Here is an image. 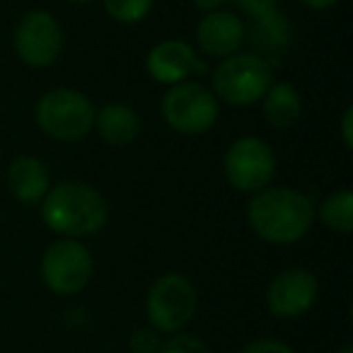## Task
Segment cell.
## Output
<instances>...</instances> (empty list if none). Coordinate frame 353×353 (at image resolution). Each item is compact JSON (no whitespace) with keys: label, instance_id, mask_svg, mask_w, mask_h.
<instances>
[{"label":"cell","instance_id":"26","mask_svg":"<svg viewBox=\"0 0 353 353\" xmlns=\"http://www.w3.org/2000/svg\"><path fill=\"white\" fill-rule=\"evenodd\" d=\"M73 3H90V0H73Z\"/></svg>","mask_w":353,"mask_h":353},{"label":"cell","instance_id":"11","mask_svg":"<svg viewBox=\"0 0 353 353\" xmlns=\"http://www.w3.org/2000/svg\"><path fill=\"white\" fill-rule=\"evenodd\" d=\"M201 68L203 65L199 63L196 51L187 41H179V39L160 41L148 54V73H150L152 80H157L162 85L184 83V80L192 78Z\"/></svg>","mask_w":353,"mask_h":353},{"label":"cell","instance_id":"1","mask_svg":"<svg viewBox=\"0 0 353 353\" xmlns=\"http://www.w3.org/2000/svg\"><path fill=\"white\" fill-rule=\"evenodd\" d=\"M250 225L271 245H290L307 235L314 221V208L305 194L295 189H269L256 194L247 208Z\"/></svg>","mask_w":353,"mask_h":353},{"label":"cell","instance_id":"15","mask_svg":"<svg viewBox=\"0 0 353 353\" xmlns=\"http://www.w3.org/2000/svg\"><path fill=\"white\" fill-rule=\"evenodd\" d=\"M264 117L274 128H288L298 123L300 114H303V104H300V94L288 83L269 85L264 97Z\"/></svg>","mask_w":353,"mask_h":353},{"label":"cell","instance_id":"6","mask_svg":"<svg viewBox=\"0 0 353 353\" xmlns=\"http://www.w3.org/2000/svg\"><path fill=\"white\" fill-rule=\"evenodd\" d=\"M196 312V290L189 279L167 274L152 283L148 293V317L157 332H179L192 322Z\"/></svg>","mask_w":353,"mask_h":353},{"label":"cell","instance_id":"24","mask_svg":"<svg viewBox=\"0 0 353 353\" xmlns=\"http://www.w3.org/2000/svg\"><path fill=\"white\" fill-rule=\"evenodd\" d=\"M305 8H310V10H327V8H332L336 0H300Z\"/></svg>","mask_w":353,"mask_h":353},{"label":"cell","instance_id":"21","mask_svg":"<svg viewBox=\"0 0 353 353\" xmlns=\"http://www.w3.org/2000/svg\"><path fill=\"white\" fill-rule=\"evenodd\" d=\"M242 353H293V348L276 339H256V341L247 343Z\"/></svg>","mask_w":353,"mask_h":353},{"label":"cell","instance_id":"14","mask_svg":"<svg viewBox=\"0 0 353 353\" xmlns=\"http://www.w3.org/2000/svg\"><path fill=\"white\" fill-rule=\"evenodd\" d=\"M94 123L109 145H128L141 133V119L126 104H107L99 112H94Z\"/></svg>","mask_w":353,"mask_h":353},{"label":"cell","instance_id":"16","mask_svg":"<svg viewBox=\"0 0 353 353\" xmlns=\"http://www.w3.org/2000/svg\"><path fill=\"white\" fill-rule=\"evenodd\" d=\"M235 3H240L242 10H247L254 20H259L261 32L269 37V41L283 44L288 39V25L276 10V0H235Z\"/></svg>","mask_w":353,"mask_h":353},{"label":"cell","instance_id":"5","mask_svg":"<svg viewBox=\"0 0 353 353\" xmlns=\"http://www.w3.org/2000/svg\"><path fill=\"white\" fill-rule=\"evenodd\" d=\"M162 117L174 131L199 136L218 119V99L199 83H176L162 99Z\"/></svg>","mask_w":353,"mask_h":353},{"label":"cell","instance_id":"8","mask_svg":"<svg viewBox=\"0 0 353 353\" xmlns=\"http://www.w3.org/2000/svg\"><path fill=\"white\" fill-rule=\"evenodd\" d=\"M276 160L271 148L254 136L237 138L225 152V176L237 192H259L271 182Z\"/></svg>","mask_w":353,"mask_h":353},{"label":"cell","instance_id":"22","mask_svg":"<svg viewBox=\"0 0 353 353\" xmlns=\"http://www.w3.org/2000/svg\"><path fill=\"white\" fill-rule=\"evenodd\" d=\"M351 121H353V109L348 107L343 112V119H341V131H343V143L346 148H353V136H351Z\"/></svg>","mask_w":353,"mask_h":353},{"label":"cell","instance_id":"23","mask_svg":"<svg viewBox=\"0 0 353 353\" xmlns=\"http://www.w3.org/2000/svg\"><path fill=\"white\" fill-rule=\"evenodd\" d=\"M196 3L199 10H206V12H213V10H221L225 6L228 0H194Z\"/></svg>","mask_w":353,"mask_h":353},{"label":"cell","instance_id":"19","mask_svg":"<svg viewBox=\"0 0 353 353\" xmlns=\"http://www.w3.org/2000/svg\"><path fill=\"white\" fill-rule=\"evenodd\" d=\"M157 353H211L208 346L196 336H189V334H179V336H172L167 343H162Z\"/></svg>","mask_w":353,"mask_h":353},{"label":"cell","instance_id":"12","mask_svg":"<svg viewBox=\"0 0 353 353\" xmlns=\"http://www.w3.org/2000/svg\"><path fill=\"white\" fill-rule=\"evenodd\" d=\"M245 25L237 15L225 10H213L199 22L196 27V39L199 46L206 51L208 56H232L245 41Z\"/></svg>","mask_w":353,"mask_h":353},{"label":"cell","instance_id":"2","mask_svg":"<svg viewBox=\"0 0 353 353\" xmlns=\"http://www.w3.org/2000/svg\"><path fill=\"white\" fill-rule=\"evenodd\" d=\"M41 218L59 235L88 237L107 223V203L102 194L83 182H63L41 199Z\"/></svg>","mask_w":353,"mask_h":353},{"label":"cell","instance_id":"9","mask_svg":"<svg viewBox=\"0 0 353 353\" xmlns=\"http://www.w3.org/2000/svg\"><path fill=\"white\" fill-rule=\"evenodd\" d=\"M15 51L32 68H46L63 51V32L54 15L46 10H32L15 30Z\"/></svg>","mask_w":353,"mask_h":353},{"label":"cell","instance_id":"17","mask_svg":"<svg viewBox=\"0 0 353 353\" xmlns=\"http://www.w3.org/2000/svg\"><path fill=\"white\" fill-rule=\"evenodd\" d=\"M319 221L336 232H351L353 228V194L348 189L327 196L319 206Z\"/></svg>","mask_w":353,"mask_h":353},{"label":"cell","instance_id":"4","mask_svg":"<svg viewBox=\"0 0 353 353\" xmlns=\"http://www.w3.org/2000/svg\"><path fill=\"white\" fill-rule=\"evenodd\" d=\"M271 85V68L252 54H232L213 70V92L232 107L254 104Z\"/></svg>","mask_w":353,"mask_h":353},{"label":"cell","instance_id":"7","mask_svg":"<svg viewBox=\"0 0 353 353\" xmlns=\"http://www.w3.org/2000/svg\"><path fill=\"white\" fill-rule=\"evenodd\" d=\"M92 256L78 240H59L49 245L41 259V279L59 295H75L92 276Z\"/></svg>","mask_w":353,"mask_h":353},{"label":"cell","instance_id":"20","mask_svg":"<svg viewBox=\"0 0 353 353\" xmlns=\"http://www.w3.org/2000/svg\"><path fill=\"white\" fill-rule=\"evenodd\" d=\"M162 346L157 329H136L131 336V351L133 353H157Z\"/></svg>","mask_w":353,"mask_h":353},{"label":"cell","instance_id":"18","mask_svg":"<svg viewBox=\"0 0 353 353\" xmlns=\"http://www.w3.org/2000/svg\"><path fill=\"white\" fill-rule=\"evenodd\" d=\"M150 6L152 0H104L109 17H114L117 22H123V25L141 22L150 12Z\"/></svg>","mask_w":353,"mask_h":353},{"label":"cell","instance_id":"3","mask_svg":"<svg viewBox=\"0 0 353 353\" xmlns=\"http://www.w3.org/2000/svg\"><path fill=\"white\" fill-rule=\"evenodd\" d=\"M37 123L56 141H78L92 128L94 107L78 90H51L37 104Z\"/></svg>","mask_w":353,"mask_h":353},{"label":"cell","instance_id":"25","mask_svg":"<svg viewBox=\"0 0 353 353\" xmlns=\"http://www.w3.org/2000/svg\"><path fill=\"white\" fill-rule=\"evenodd\" d=\"M339 353H353V348H351V346H343V348H341V351H339Z\"/></svg>","mask_w":353,"mask_h":353},{"label":"cell","instance_id":"13","mask_svg":"<svg viewBox=\"0 0 353 353\" xmlns=\"http://www.w3.org/2000/svg\"><path fill=\"white\" fill-rule=\"evenodd\" d=\"M8 187L22 203H39L49 192V170L37 157H15L8 167Z\"/></svg>","mask_w":353,"mask_h":353},{"label":"cell","instance_id":"10","mask_svg":"<svg viewBox=\"0 0 353 353\" xmlns=\"http://www.w3.org/2000/svg\"><path fill=\"white\" fill-rule=\"evenodd\" d=\"M317 279L307 269H288L271 281L266 305L276 317H300L317 300Z\"/></svg>","mask_w":353,"mask_h":353}]
</instances>
